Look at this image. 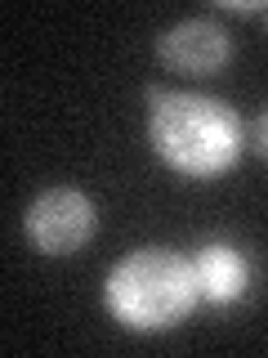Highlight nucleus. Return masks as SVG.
<instances>
[{"label":"nucleus","mask_w":268,"mask_h":358,"mask_svg":"<svg viewBox=\"0 0 268 358\" xmlns=\"http://www.w3.org/2000/svg\"><path fill=\"white\" fill-rule=\"evenodd\" d=\"M152 139L165 162L193 175H215L223 166H232L241 148L237 117L215 99H193V94H165L156 103Z\"/></svg>","instance_id":"obj_1"},{"label":"nucleus","mask_w":268,"mask_h":358,"mask_svg":"<svg viewBox=\"0 0 268 358\" xmlns=\"http://www.w3.org/2000/svg\"><path fill=\"white\" fill-rule=\"evenodd\" d=\"M197 300L193 264L165 251H139L112 278V309L130 327H170Z\"/></svg>","instance_id":"obj_2"},{"label":"nucleus","mask_w":268,"mask_h":358,"mask_svg":"<svg viewBox=\"0 0 268 358\" xmlns=\"http://www.w3.org/2000/svg\"><path fill=\"white\" fill-rule=\"evenodd\" d=\"M89 233H94V210L72 188H54V193L36 197L27 210V238L50 255H67L85 246Z\"/></svg>","instance_id":"obj_3"},{"label":"nucleus","mask_w":268,"mask_h":358,"mask_svg":"<svg viewBox=\"0 0 268 358\" xmlns=\"http://www.w3.org/2000/svg\"><path fill=\"white\" fill-rule=\"evenodd\" d=\"M161 59L170 67H184V72H210L228 59V31L215 27L210 18H188L174 31H165Z\"/></svg>","instance_id":"obj_4"},{"label":"nucleus","mask_w":268,"mask_h":358,"mask_svg":"<svg viewBox=\"0 0 268 358\" xmlns=\"http://www.w3.org/2000/svg\"><path fill=\"white\" fill-rule=\"evenodd\" d=\"M193 282H197V291H206L210 300H237L241 287H246V264L228 246H206L201 260L193 264Z\"/></svg>","instance_id":"obj_5"}]
</instances>
